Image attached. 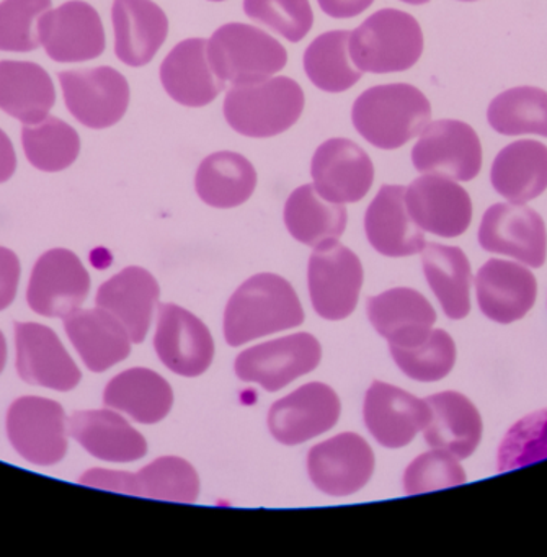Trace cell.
Masks as SVG:
<instances>
[{
	"label": "cell",
	"mask_w": 547,
	"mask_h": 557,
	"mask_svg": "<svg viewBox=\"0 0 547 557\" xmlns=\"http://www.w3.org/2000/svg\"><path fill=\"white\" fill-rule=\"evenodd\" d=\"M304 311L295 288L282 276L260 273L247 280L227 302L224 337L240 347L263 335L298 327Z\"/></svg>",
	"instance_id": "obj_1"
},
{
	"label": "cell",
	"mask_w": 547,
	"mask_h": 557,
	"mask_svg": "<svg viewBox=\"0 0 547 557\" xmlns=\"http://www.w3.org/2000/svg\"><path fill=\"white\" fill-rule=\"evenodd\" d=\"M357 132L374 148L399 149L432 120L428 99L410 84H387L364 90L351 109Z\"/></svg>",
	"instance_id": "obj_2"
},
{
	"label": "cell",
	"mask_w": 547,
	"mask_h": 557,
	"mask_svg": "<svg viewBox=\"0 0 547 557\" xmlns=\"http://www.w3.org/2000/svg\"><path fill=\"white\" fill-rule=\"evenodd\" d=\"M302 110L304 94L289 77L231 87L224 100L227 123L247 138H273L288 132L301 119Z\"/></svg>",
	"instance_id": "obj_3"
},
{
	"label": "cell",
	"mask_w": 547,
	"mask_h": 557,
	"mask_svg": "<svg viewBox=\"0 0 547 557\" xmlns=\"http://www.w3.org/2000/svg\"><path fill=\"white\" fill-rule=\"evenodd\" d=\"M208 63L226 86H252L270 79L288 63L285 48L260 28L227 24L208 41Z\"/></svg>",
	"instance_id": "obj_4"
},
{
	"label": "cell",
	"mask_w": 547,
	"mask_h": 557,
	"mask_svg": "<svg viewBox=\"0 0 547 557\" xmlns=\"http://www.w3.org/2000/svg\"><path fill=\"white\" fill-rule=\"evenodd\" d=\"M423 53L419 22L396 9H383L350 35V57L361 73H402Z\"/></svg>",
	"instance_id": "obj_5"
},
{
	"label": "cell",
	"mask_w": 547,
	"mask_h": 557,
	"mask_svg": "<svg viewBox=\"0 0 547 557\" xmlns=\"http://www.w3.org/2000/svg\"><path fill=\"white\" fill-rule=\"evenodd\" d=\"M308 280L315 312L327 321H340L357 308L363 267L348 247L328 240L312 252Z\"/></svg>",
	"instance_id": "obj_6"
},
{
	"label": "cell",
	"mask_w": 547,
	"mask_h": 557,
	"mask_svg": "<svg viewBox=\"0 0 547 557\" xmlns=\"http://www.w3.org/2000/svg\"><path fill=\"white\" fill-rule=\"evenodd\" d=\"M71 115L92 129L116 125L129 106L128 81L109 66L58 74Z\"/></svg>",
	"instance_id": "obj_7"
},
{
	"label": "cell",
	"mask_w": 547,
	"mask_h": 557,
	"mask_svg": "<svg viewBox=\"0 0 547 557\" xmlns=\"http://www.w3.org/2000/svg\"><path fill=\"white\" fill-rule=\"evenodd\" d=\"M12 446L32 465L53 466L66 456L67 426L63 407L43 397H21L8 413Z\"/></svg>",
	"instance_id": "obj_8"
},
{
	"label": "cell",
	"mask_w": 547,
	"mask_h": 557,
	"mask_svg": "<svg viewBox=\"0 0 547 557\" xmlns=\"http://www.w3.org/2000/svg\"><path fill=\"white\" fill-rule=\"evenodd\" d=\"M321 357L318 338L301 332L243 351L234 368L239 380L260 384L263 389L275 393L314 371Z\"/></svg>",
	"instance_id": "obj_9"
},
{
	"label": "cell",
	"mask_w": 547,
	"mask_h": 557,
	"mask_svg": "<svg viewBox=\"0 0 547 557\" xmlns=\"http://www.w3.org/2000/svg\"><path fill=\"white\" fill-rule=\"evenodd\" d=\"M412 162L422 174L469 182L481 172V139L468 123L439 120L423 129L413 146Z\"/></svg>",
	"instance_id": "obj_10"
},
{
	"label": "cell",
	"mask_w": 547,
	"mask_h": 557,
	"mask_svg": "<svg viewBox=\"0 0 547 557\" xmlns=\"http://www.w3.org/2000/svg\"><path fill=\"white\" fill-rule=\"evenodd\" d=\"M79 482L92 487L120 492V494L181 502V504H194L200 494V478L197 471L190 462L177 456L156 459L136 474L94 469L86 472Z\"/></svg>",
	"instance_id": "obj_11"
},
{
	"label": "cell",
	"mask_w": 547,
	"mask_h": 557,
	"mask_svg": "<svg viewBox=\"0 0 547 557\" xmlns=\"http://www.w3.org/2000/svg\"><path fill=\"white\" fill-rule=\"evenodd\" d=\"M478 244L487 252L539 269L547 256L546 224L539 213L524 205L497 203L482 218Z\"/></svg>",
	"instance_id": "obj_12"
},
{
	"label": "cell",
	"mask_w": 547,
	"mask_h": 557,
	"mask_svg": "<svg viewBox=\"0 0 547 557\" xmlns=\"http://www.w3.org/2000/svg\"><path fill=\"white\" fill-rule=\"evenodd\" d=\"M90 276L76 253L53 249L35 263L28 285V306L45 318H67L86 301Z\"/></svg>",
	"instance_id": "obj_13"
},
{
	"label": "cell",
	"mask_w": 547,
	"mask_h": 557,
	"mask_svg": "<svg viewBox=\"0 0 547 557\" xmlns=\"http://www.w3.org/2000/svg\"><path fill=\"white\" fill-rule=\"evenodd\" d=\"M40 44L57 63H84L105 51L102 18L92 5L71 0L40 21Z\"/></svg>",
	"instance_id": "obj_14"
},
{
	"label": "cell",
	"mask_w": 547,
	"mask_h": 557,
	"mask_svg": "<svg viewBox=\"0 0 547 557\" xmlns=\"http://www.w3.org/2000/svg\"><path fill=\"white\" fill-rule=\"evenodd\" d=\"M312 484L334 497L361 491L374 471V453L357 433H340L312 446L308 456Z\"/></svg>",
	"instance_id": "obj_15"
},
{
	"label": "cell",
	"mask_w": 547,
	"mask_h": 557,
	"mask_svg": "<svg viewBox=\"0 0 547 557\" xmlns=\"http://www.w3.org/2000/svg\"><path fill=\"white\" fill-rule=\"evenodd\" d=\"M154 347L169 370L187 377L203 374L214 357L210 329L177 305L159 306Z\"/></svg>",
	"instance_id": "obj_16"
},
{
	"label": "cell",
	"mask_w": 547,
	"mask_h": 557,
	"mask_svg": "<svg viewBox=\"0 0 547 557\" xmlns=\"http://www.w3.org/2000/svg\"><path fill=\"white\" fill-rule=\"evenodd\" d=\"M340 399L327 384L309 383L273 404L269 426L283 445H299L334 429Z\"/></svg>",
	"instance_id": "obj_17"
},
{
	"label": "cell",
	"mask_w": 547,
	"mask_h": 557,
	"mask_svg": "<svg viewBox=\"0 0 547 557\" xmlns=\"http://www.w3.org/2000/svg\"><path fill=\"white\" fill-rule=\"evenodd\" d=\"M315 190L332 203L363 200L374 181L370 156L350 139L334 138L319 146L311 162Z\"/></svg>",
	"instance_id": "obj_18"
},
{
	"label": "cell",
	"mask_w": 547,
	"mask_h": 557,
	"mask_svg": "<svg viewBox=\"0 0 547 557\" xmlns=\"http://www.w3.org/2000/svg\"><path fill=\"white\" fill-rule=\"evenodd\" d=\"M406 205L412 220L435 236L451 239L471 226V197L451 178L432 174L417 178L406 190Z\"/></svg>",
	"instance_id": "obj_19"
},
{
	"label": "cell",
	"mask_w": 547,
	"mask_h": 557,
	"mask_svg": "<svg viewBox=\"0 0 547 557\" xmlns=\"http://www.w3.org/2000/svg\"><path fill=\"white\" fill-rule=\"evenodd\" d=\"M364 423L371 435L386 448L409 445L417 433L428 425L430 410L426 399H419L400 387L374 381L364 397Z\"/></svg>",
	"instance_id": "obj_20"
},
{
	"label": "cell",
	"mask_w": 547,
	"mask_h": 557,
	"mask_svg": "<svg viewBox=\"0 0 547 557\" xmlns=\"http://www.w3.org/2000/svg\"><path fill=\"white\" fill-rule=\"evenodd\" d=\"M15 344L17 371L28 384L54 391H71L79 384V368L47 325L18 322Z\"/></svg>",
	"instance_id": "obj_21"
},
{
	"label": "cell",
	"mask_w": 547,
	"mask_h": 557,
	"mask_svg": "<svg viewBox=\"0 0 547 557\" xmlns=\"http://www.w3.org/2000/svg\"><path fill=\"white\" fill-rule=\"evenodd\" d=\"M475 293L485 318L497 324H511L533 309L537 283L523 263L492 259L475 276Z\"/></svg>",
	"instance_id": "obj_22"
},
{
	"label": "cell",
	"mask_w": 547,
	"mask_h": 557,
	"mask_svg": "<svg viewBox=\"0 0 547 557\" xmlns=\"http://www.w3.org/2000/svg\"><path fill=\"white\" fill-rule=\"evenodd\" d=\"M115 54L126 66L154 60L169 34L167 15L152 0H113Z\"/></svg>",
	"instance_id": "obj_23"
},
{
	"label": "cell",
	"mask_w": 547,
	"mask_h": 557,
	"mask_svg": "<svg viewBox=\"0 0 547 557\" xmlns=\"http://www.w3.org/2000/svg\"><path fill=\"white\" fill-rule=\"evenodd\" d=\"M208 40L190 38L181 41L161 66L165 92L175 102L190 109L210 106L226 89V84L208 63Z\"/></svg>",
	"instance_id": "obj_24"
},
{
	"label": "cell",
	"mask_w": 547,
	"mask_h": 557,
	"mask_svg": "<svg viewBox=\"0 0 547 557\" xmlns=\"http://www.w3.org/2000/svg\"><path fill=\"white\" fill-rule=\"evenodd\" d=\"M364 230L371 246L386 257H407L426 246L422 227L412 220L406 205V188L384 185L364 214Z\"/></svg>",
	"instance_id": "obj_25"
},
{
	"label": "cell",
	"mask_w": 547,
	"mask_h": 557,
	"mask_svg": "<svg viewBox=\"0 0 547 557\" xmlns=\"http://www.w3.org/2000/svg\"><path fill=\"white\" fill-rule=\"evenodd\" d=\"M368 318L389 347H413L433 331L436 312L415 289L394 288L368 299Z\"/></svg>",
	"instance_id": "obj_26"
},
{
	"label": "cell",
	"mask_w": 547,
	"mask_h": 557,
	"mask_svg": "<svg viewBox=\"0 0 547 557\" xmlns=\"http://www.w3.org/2000/svg\"><path fill=\"white\" fill-rule=\"evenodd\" d=\"M64 329L77 354L94 373H103L132 354L128 331L105 309L73 312L64 318Z\"/></svg>",
	"instance_id": "obj_27"
},
{
	"label": "cell",
	"mask_w": 547,
	"mask_h": 557,
	"mask_svg": "<svg viewBox=\"0 0 547 557\" xmlns=\"http://www.w3.org/2000/svg\"><path fill=\"white\" fill-rule=\"evenodd\" d=\"M158 299L154 276L141 267H128L100 286L96 301L122 322L132 342L141 344L148 335Z\"/></svg>",
	"instance_id": "obj_28"
},
{
	"label": "cell",
	"mask_w": 547,
	"mask_h": 557,
	"mask_svg": "<svg viewBox=\"0 0 547 557\" xmlns=\"http://www.w3.org/2000/svg\"><path fill=\"white\" fill-rule=\"evenodd\" d=\"M432 416L423 430L426 445L445 449L458 459H468L482 440L481 413L477 407L455 391L426 397Z\"/></svg>",
	"instance_id": "obj_29"
},
{
	"label": "cell",
	"mask_w": 547,
	"mask_h": 557,
	"mask_svg": "<svg viewBox=\"0 0 547 557\" xmlns=\"http://www.w3.org/2000/svg\"><path fill=\"white\" fill-rule=\"evenodd\" d=\"M492 187L514 205L534 200L547 188V146L521 139L505 146L490 171Z\"/></svg>",
	"instance_id": "obj_30"
},
{
	"label": "cell",
	"mask_w": 547,
	"mask_h": 557,
	"mask_svg": "<svg viewBox=\"0 0 547 557\" xmlns=\"http://www.w3.org/2000/svg\"><path fill=\"white\" fill-rule=\"evenodd\" d=\"M70 429L74 440L102 461H138L148 453L145 436L112 410L74 413Z\"/></svg>",
	"instance_id": "obj_31"
},
{
	"label": "cell",
	"mask_w": 547,
	"mask_h": 557,
	"mask_svg": "<svg viewBox=\"0 0 547 557\" xmlns=\"http://www.w3.org/2000/svg\"><path fill=\"white\" fill-rule=\"evenodd\" d=\"M57 102L50 74L37 63L0 61V110L24 125L47 119Z\"/></svg>",
	"instance_id": "obj_32"
},
{
	"label": "cell",
	"mask_w": 547,
	"mask_h": 557,
	"mask_svg": "<svg viewBox=\"0 0 547 557\" xmlns=\"http://www.w3.org/2000/svg\"><path fill=\"white\" fill-rule=\"evenodd\" d=\"M103 403L128 413L136 422L152 425L171 412L174 393L161 374L146 368H133L107 384Z\"/></svg>",
	"instance_id": "obj_33"
},
{
	"label": "cell",
	"mask_w": 547,
	"mask_h": 557,
	"mask_svg": "<svg viewBox=\"0 0 547 557\" xmlns=\"http://www.w3.org/2000/svg\"><path fill=\"white\" fill-rule=\"evenodd\" d=\"M423 272L446 318L461 321L471 311V263L459 247L426 244Z\"/></svg>",
	"instance_id": "obj_34"
},
{
	"label": "cell",
	"mask_w": 547,
	"mask_h": 557,
	"mask_svg": "<svg viewBox=\"0 0 547 557\" xmlns=\"http://www.w3.org/2000/svg\"><path fill=\"white\" fill-rule=\"evenodd\" d=\"M257 172L252 162L237 152L208 156L195 175L198 197L213 208H236L252 197Z\"/></svg>",
	"instance_id": "obj_35"
},
{
	"label": "cell",
	"mask_w": 547,
	"mask_h": 557,
	"mask_svg": "<svg viewBox=\"0 0 547 557\" xmlns=\"http://www.w3.org/2000/svg\"><path fill=\"white\" fill-rule=\"evenodd\" d=\"M285 224L296 240L318 247L344 234L347 210L344 205L321 197L314 185H302L286 201Z\"/></svg>",
	"instance_id": "obj_36"
},
{
	"label": "cell",
	"mask_w": 547,
	"mask_h": 557,
	"mask_svg": "<svg viewBox=\"0 0 547 557\" xmlns=\"http://www.w3.org/2000/svg\"><path fill=\"white\" fill-rule=\"evenodd\" d=\"M350 32H328L315 38L304 53V71L318 89L340 94L353 87L363 73L350 57Z\"/></svg>",
	"instance_id": "obj_37"
},
{
	"label": "cell",
	"mask_w": 547,
	"mask_h": 557,
	"mask_svg": "<svg viewBox=\"0 0 547 557\" xmlns=\"http://www.w3.org/2000/svg\"><path fill=\"white\" fill-rule=\"evenodd\" d=\"M487 120L504 136L547 138V92L537 87H514L492 100Z\"/></svg>",
	"instance_id": "obj_38"
},
{
	"label": "cell",
	"mask_w": 547,
	"mask_h": 557,
	"mask_svg": "<svg viewBox=\"0 0 547 557\" xmlns=\"http://www.w3.org/2000/svg\"><path fill=\"white\" fill-rule=\"evenodd\" d=\"M22 145L25 156L41 172H61L79 158L80 138L73 126L58 116H47L37 126L24 125Z\"/></svg>",
	"instance_id": "obj_39"
},
{
	"label": "cell",
	"mask_w": 547,
	"mask_h": 557,
	"mask_svg": "<svg viewBox=\"0 0 547 557\" xmlns=\"http://www.w3.org/2000/svg\"><path fill=\"white\" fill-rule=\"evenodd\" d=\"M397 367L415 381L433 383L451 373L456 345L448 332L436 329L413 347H389Z\"/></svg>",
	"instance_id": "obj_40"
},
{
	"label": "cell",
	"mask_w": 547,
	"mask_h": 557,
	"mask_svg": "<svg viewBox=\"0 0 547 557\" xmlns=\"http://www.w3.org/2000/svg\"><path fill=\"white\" fill-rule=\"evenodd\" d=\"M51 0H4L0 2V51L28 53L40 47V21Z\"/></svg>",
	"instance_id": "obj_41"
},
{
	"label": "cell",
	"mask_w": 547,
	"mask_h": 557,
	"mask_svg": "<svg viewBox=\"0 0 547 557\" xmlns=\"http://www.w3.org/2000/svg\"><path fill=\"white\" fill-rule=\"evenodd\" d=\"M547 458V409L514 423L498 448V472L513 471Z\"/></svg>",
	"instance_id": "obj_42"
},
{
	"label": "cell",
	"mask_w": 547,
	"mask_h": 557,
	"mask_svg": "<svg viewBox=\"0 0 547 557\" xmlns=\"http://www.w3.org/2000/svg\"><path fill=\"white\" fill-rule=\"evenodd\" d=\"M244 12L291 44L301 41L314 24L309 0H244Z\"/></svg>",
	"instance_id": "obj_43"
},
{
	"label": "cell",
	"mask_w": 547,
	"mask_h": 557,
	"mask_svg": "<svg viewBox=\"0 0 547 557\" xmlns=\"http://www.w3.org/2000/svg\"><path fill=\"white\" fill-rule=\"evenodd\" d=\"M465 481L468 478L459 459L445 449L435 448L410 462L403 474V491L409 495L425 494L456 487L465 484Z\"/></svg>",
	"instance_id": "obj_44"
},
{
	"label": "cell",
	"mask_w": 547,
	"mask_h": 557,
	"mask_svg": "<svg viewBox=\"0 0 547 557\" xmlns=\"http://www.w3.org/2000/svg\"><path fill=\"white\" fill-rule=\"evenodd\" d=\"M21 262L12 250L0 247V311H4L17 295Z\"/></svg>",
	"instance_id": "obj_45"
},
{
	"label": "cell",
	"mask_w": 547,
	"mask_h": 557,
	"mask_svg": "<svg viewBox=\"0 0 547 557\" xmlns=\"http://www.w3.org/2000/svg\"><path fill=\"white\" fill-rule=\"evenodd\" d=\"M322 12L332 18H353L371 8L374 0H318Z\"/></svg>",
	"instance_id": "obj_46"
},
{
	"label": "cell",
	"mask_w": 547,
	"mask_h": 557,
	"mask_svg": "<svg viewBox=\"0 0 547 557\" xmlns=\"http://www.w3.org/2000/svg\"><path fill=\"white\" fill-rule=\"evenodd\" d=\"M17 169V154L11 138L0 129V184H4Z\"/></svg>",
	"instance_id": "obj_47"
},
{
	"label": "cell",
	"mask_w": 547,
	"mask_h": 557,
	"mask_svg": "<svg viewBox=\"0 0 547 557\" xmlns=\"http://www.w3.org/2000/svg\"><path fill=\"white\" fill-rule=\"evenodd\" d=\"M5 361H8V344H5L4 334L0 332V373L4 370Z\"/></svg>",
	"instance_id": "obj_48"
},
{
	"label": "cell",
	"mask_w": 547,
	"mask_h": 557,
	"mask_svg": "<svg viewBox=\"0 0 547 557\" xmlns=\"http://www.w3.org/2000/svg\"><path fill=\"white\" fill-rule=\"evenodd\" d=\"M400 2H406V4L410 5H423L428 4L430 0H400Z\"/></svg>",
	"instance_id": "obj_49"
},
{
	"label": "cell",
	"mask_w": 547,
	"mask_h": 557,
	"mask_svg": "<svg viewBox=\"0 0 547 557\" xmlns=\"http://www.w3.org/2000/svg\"><path fill=\"white\" fill-rule=\"evenodd\" d=\"M459 2H475V0H459Z\"/></svg>",
	"instance_id": "obj_50"
},
{
	"label": "cell",
	"mask_w": 547,
	"mask_h": 557,
	"mask_svg": "<svg viewBox=\"0 0 547 557\" xmlns=\"http://www.w3.org/2000/svg\"><path fill=\"white\" fill-rule=\"evenodd\" d=\"M211 2H224V0H211Z\"/></svg>",
	"instance_id": "obj_51"
}]
</instances>
